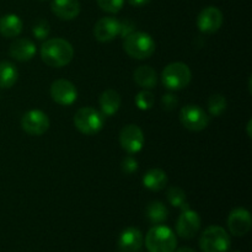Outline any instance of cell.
Here are the masks:
<instances>
[{"instance_id":"obj_26","label":"cell","mask_w":252,"mask_h":252,"mask_svg":"<svg viewBox=\"0 0 252 252\" xmlns=\"http://www.w3.org/2000/svg\"><path fill=\"white\" fill-rule=\"evenodd\" d=\"M154 95L149 90H145V89L143 91H140V93H138L137 96H135V105L142 111L150 110L154 106Z\"/></svg>"},{"instance_id":"obj_1","label":"cell","mask_w":252,"mask_h":252,"mask_svg":"<svg viewBox=\"0 0 252 252\" xmlns=\"http://www.w3.org/2000/svg\"><path fill=\"white\" fill-rule=\"evenodd\" d=\"M74 48L66 39H47L41 47V58L47 65L53 68L65 66L73 61Z\"/></svg>"},{"instance_id":"obj_19","label":"cell","mask_w":252,"mask_h":252,"mask_svg":"<svg viewBox=\"0 0 252 252\" xmlns=\"http://www.w3.org/2000/svg\"><path fill=\"white\" fill-rule=\"evenodd\" d=\"M22 20L17 15L7 14L0 17V34L6 38H14L22 32Z\"/></svg>"},{"instance_id":"obj_5","label":"cell","mask_w":252,"mask_h":252,"mask_svg":"<svg viewBox=\"0 0 252 252\" xmlns=\"http://www.w3.org/2000/svg\"><path fill=\"white\" fill-rule=\"evenodd\" d=\"M76 129L85 135H95L105 126V116L93 107H83L74 116Z\"/></svg>"},{"instance_id":"obj_18","label":"cell","mask_w":252,"mask_h":252,"mask_svg":"<svg viewBox=\"0 0 252 252\" xmlns=\"http://www.w3.org/2000/svg\"><path fill=\"white\" fill-rule=\"evenodd\" d=\"M121 102H122L121 95L112 89L103 91L98 98L101 113L103 116H113L115 113H117V111L121 107Z\"/></svg>"},{"instance_id":"obj_11","label":"cell","mask_w":252,"mask_h":252,"mask_svg":"<svg viewBox=\"0 0 252 252\" xmlns=\"http://www.w3.org/2000/svg\"><path fill=\"white\" fill-rule=\"evenodd\" d=\"M201 229V217L197 212L187 208L182 211L176 223V231L184 239H192Z\"/></svg>"},{"instance_id":"obj_32","label":"cell","mask_w":252,"mask_h":252,"mask_svg":"<svg viewBox=\"0 0 252 252\" xmlns=\"http://www.w3.org/2000/svg\"><path fill=\"white\" fill-rule=\"evenodd\" d=\"M129 1L130 5H133V6H144V5L149 4L150 0H128Z\"/></svg>"},{"instance_id":"obj_17","label":"cell","mask_w":252,"mask_h":252,"mask_svg":"<svg viewBox=\"0 0 252 252\" xmlns=\"http://www.w3.org/2000/svg\"><path fill=\"white\" fill-rule=\"evenodd\" d=\"M10 56L19 62L31 61L36 54V44L27 38H19L14 41L9 49Z\"/></svg>"},{"instance_id":"obj_16","label":"cell","mask_w":252,"mask_h":252,"mask_svg":"<svg viewBox=\"0 0 252 252\" xmlns=\"http://www.w3.org/2000/svg\"><path fill=\"white\" fill-rule=\"evenodd\" d=\"M51 9L61 20H74L80 14V2L78 0H52Z\"/></svg>"},{"instance_id":"obj_4","label":"cell","mask_w":252,"mask_h":252,"mask_svg":"<svg viewBox=\"0 0 252 252\" xmlns=\"http://www.w3.org/2000/svg\"><path fill=\"white\" fill-rule=\"evenodd\" d=\"M192 73L189 65L182 62L167 64L161 73V81L167 90L179 91L191 83Z\"/></svg>"},{"instance_id":"obj_33","label":"cell","mask_w":252,"mask_h":252,"mask_svg":"<svg viewBox=\"0 0 252 252\" xmlns=\"http://www.w3.org/2000/svg\"><path fill=\"white\" fill-rule=\"evenodd\" d=\"M175 252H196V251L192 250V249H189V248H181V249H179V250L175 251Z\"/></svg>"},{"instance_id":"obj_15","label":"cell","mask_w":252,"mask_h":252,"mask_svg":"<svg viewBox=\"0 0 252 252\" xmlns=\"http://www.w3.org/2000/svg\"><path fill=\"white\" fill-rule=\"evenodd\" d=\"M118 246L123 252H138L143 246L142 231L133 226L125 229L118 239Z\"/></svg>"},{"instance_id":"obj_35","label":"cell","mask_w":252,"mask_h":252,"mask_svg":"<svg viewBox=\"0 0 252 252\" xmlns=\"http://www.w3.org/2000/svg\"><path fill=\"white\" fill-rule=\"evenodd\" d=\"M234 252H240V251H234Z\"/></svg>"},{"instance_id":"obj_30","label":"cell","mask_w":252,"mask_h":252,"mask_svg":"<svg viewBox=\"0 0 252 252\" xmlns=\"http://www.w3.org/2000/svg\"><path fill=\"white\" fill-rule=\"evenodd\" d=\"M179 105V98L174 94H165L161 97V106L165 111H172Z\"/></svg>"},{"instance_id":"obj_13","label":"cell","mask_w":252,"mask_h":252,"mask_svg":"<svg viewBox=\"0 0 252 252\" xmlns=\"http://www.w3.org/2000/svg\"><path fill=\"white\" fill-rule=\"evenodd\" d=\"M252 225L251 214L245 208H235L228 217V228L231 235L244 236L250 231Z\"/></svg>"},{"instance_id":"obj_31","label":"cell","mask_w":252,"mask_h":252,"mask_svg":"<svg viewBox=\"0 0 252 252\" xmlns=\"http://www.w3.org/2000/svg\"><path fill=\"white\" fill-rule=\"evenodd\" d=\"M132 32H134V24H133L132 21H129V20H125L123 22H121L120 34L123 37V38L127 37L129 33H132Z\"/></svg>"},{"instance_id":"obj_36","label":"cell","mask_w":252,"mask_h":252,"mask_svg":"<svg viewBox=\"0 0 252 252\" xmlns=\"http://www.w3.org/2000/svg\"><path fill=\"white\" fill-rule=\"evenodd\" d=\"M122 252H123V251H122Z\"/></svg>"},{"instance_id":"obj_23","label":"cell","mask_w":252,"mask_h":252,"mask_svg":"<svg viewBox=\"0 0 252 252\" xmlns=\"http://www.w3.org/2000/svg\"><path fill=\"white\" fill-rule=\"evenodd\" d=\"M19 71L11 62H0V88L10 89L16 84Z\"/></svg>"},{"instance_id":"obj_25","label":"cell","mask_w":252,"mask_h":252,"mask_svg":"<svg viewBox=\"0 0 252 252\" xmlns=\"http://www.w3.org/2000/svg\"><path fill=\"white\" fill-rule=\"evenodd\" d=\"M226 106H228L226 98L220 94H214L208 100L209 115L213 116V117H219L225 112Z\"/></svg>"},{"instance_id":"obj_7","label":"cell","mask_w":252,"mask_h":252,"mask_svg":"<svg viewBox=\"0 0 252 252\" xmlns=\"http://www.w3.org/2000/svg\"><path fill=\"white\" fill-rule=\"evenodd\" d=\"M180 122L186 129L192 132H201L209 125V116L206 111L197 105L184 106L180 111Z\"/></svg>"},{"instance_id":"obj_10","label":"cell","mask_w":252,"mask_h":252,"mask_svg":"<svg viewBox=\"0 0 252 252\" xmlns=\"http://www.w3.org/2000/svg\"><path fill=\"white\" fill-rule=\"evenodd\" d=\"M120 143L128 154H137L144 145V134L138 126L128 125L121 130Z\"/></svg>"},{"instance_id":"obj_22","label":"cell","mask_w":252,"mask_h":252,"mask_svg":"<svg viewBox=\"0 0 252 252\" xmlns=\"http://www.w3.org/2000/svg\"><path fill=\"white\" fill-rule=\"evenodd\" d=\"M145 216L150 223L159 225V224L165 223L167 220L169 211L164 203L159 201H153L145 208Z\"/></svg>"},{"instance_id":"obj_20","label":"cell","mask_w":252,"mask_h":252,"mask_svg":"<svg viewBox=\"0 0 252 252\" xmlns=\"http://www.w3.org/2000/svg\"><path fill=\"white\" fill-rule=\"evenodd\" d=\"M133 79L137 83L138 86L150 90L154 89L158 84V74L152 66L149 65H139L133 73Z\"/></svg>"},{"instance_id":"obj_12","label":"cell","mask_w":252,"mask_h":252,"mask_svg":"<svg viewBox=\"0 0 252 252\" xmlns=\"http://www.w3.org/2000/svg\"><path fill=\"white\" fill-rule=\"evenodd\" d=\"M223 25V14L216 6H208L199 12L197 17V26L203 33H214Z\"/></svg>"},{"instance_id":"obj_34","label":"cell","mask_w":252,"mask_h":252,"mask_svg":"<svg viewBox=\"0 0 252 252\" xmlns=\"http://www.w3.org/2000/svg\"><path fill=\"white\" fill-rule=\"evenodd\" d=\"M250 128H251V121H249V123H248V134H249V137H251Z\"/></svg>"},{"instance_id":"obj_8","label":"cell","mask_w":252,"mask_h":252,"mask_svg":"<svg viewBox=\"0 0 252 252\" xmlns=\"http://www.w3.org/2000/svg\"><path fill=\"white\" fill-rule=\"evenodd\" d=\"M49 118L43 111L31 110L27 111L21 118V127L27 134L42 135L48 130Z\"/></svg>"},{"instance_id":"obj_2","label":"cell","mask_w":252,"mask_h":252,"mask_svg":"<svg viewBox=\"0 0 252 252\" xmlns=\"http://www.w3.org/2000/svg\"><path fill=\"white\" fill-rule=\"evenodd\" d=\"M145 246L149 252H174L177 246L176 235L169 226L159 224L148 231Z\"/></svg>"},{"instance_id":"obj_6","label":"cell","mask_w":252,"mask_h":252,"mask_svg":"<svg viewBox=\"0 0 252 252\" xmlns=\"http://www.w3.org/2000/svg\"><path fill=\"white\" fill-rule=\"evenodd\" d=\"M230 245V235L225 229L218 225L208 226L199 240V246L203 252H229Z\"/></svg>"},{"instance_id":"obj_9","label":"cell","mask_w":252,"mask_h":252,"mask_svg":"<svg viewBox=\"0 0 252 252\" xmlns=\"http://www.w3.org/2000/svg\"><path fill=\"white\" fill-rule=\"evenodd\" d=\"M51 97L61 106H70L78 98V90L71 81L58 79L51 85Z\"/></svg>"},{"instance_id":"obj_29","label":"cell","mask_w":252,"mask_h":252,"mask_svg":"<svg viewBox=\"0 0 252 252\" xmlns=\"http://www.w3.org/2000/svg\"><path fill=\"white\" fill-rule=\"evenodd\" d=\"M138 161L135 160L134 157H132V154H129L128 157H126L122 161V171L127 175H132L134 172L138 171Z\"/></svg>"},{"instance_id":"obj_24","label":"cell","mask_w":252,"mask_h":252,"mask_svg":"<svg viewBox=\"0 0 252 252\" xmlns=\"http://www.w3.org/2000/svg\"><path fill=\"white\" fill-rule=\"evenodd\" d=\"M167 201L171 206L177 207V208H181L182 211L189 208V204L186 202V193L182 189L176 186L170 187L169 191H167Z\"/></svg>"},{"instance_id":"obj_28","label":"cell","mask_w":252,"mask_h":252,"mask_svg":"<svg viewBox=\"0 0 252 252\" xmlns=\"http://www.w3.org/2000/svg\"><path fill=\"white\" fill-rule=\"evenodd\" d=\"M97 4L103 11L110 14H117L123 7L125 0H97Z\"/></svg>"},{"instance_id":"obj_27","label":"cell","mask_w":252,"mask_h":252,"mask_svg":"<svg viewBox=\"0 0 252 252\" xmlns=\"http://www.w3.org/2000/svg\"><path fill=\"white\" fill-rule=\"evenodd\" d=\"M32 33L36 37L37 39H43L48 38L49 33H51V27H49V24L46 21V20H39L32 27Z\"/></svg>"},{"instance_id":"obj_3","label":"cell","mask_w":252,"mask_h":252,"mask_svg":"<svg viewBox=\"0 0 252 252\" xmlns=\"http://www.w3.org/2000/svg\"><path fill=\"white\" fill-rule=\"evenodd\" d=\"M123 48L134 59H147L155 52V42L147 32H132L125 37Z\"/></svg>"},{"instance_id":"obj_14","label":"cell","mask_w":252,"mask_h":252,"mask_svg":"<svg viewBox=\"0 0 252 252\" xmlns=\"http://www.w3.org/2000/svg\"><path fill=\"white\" fill-rule=\"evenodd\" d=\"M121 22L116 17L106 16L98 20L94 27V36L98 42H110L120 36Z\"/></svg>"},{"instance_id":"obj_21","label":"cell","mask_w":252,"mask_h":252,"mask_svg":"<svg viewBox=\"0 0 252 252\" xmlns=\"http://www.w3.org/2000/svg\"><path fill=\"white\" fill-rule=\"evenodd\" d=\"M143 185L150 191H161L167 185V175L161 169H152L143 176Z\"/></svg>"}]
</instances>
